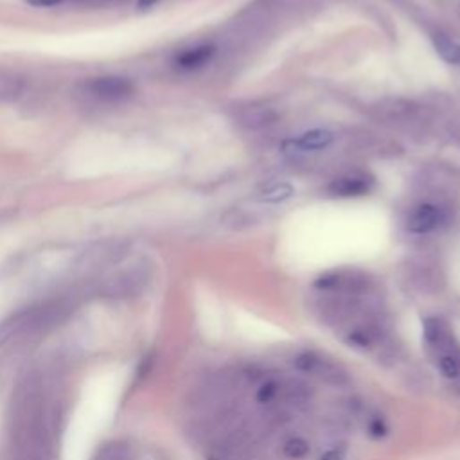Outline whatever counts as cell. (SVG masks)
Wrapping results in <instances>:
<instances>
[{
  "instance_id": "cell-1",
  "label": "cell",
  "mask_w": 460,
  "mask_h": 460,
  "mask_svg": "<svg viewBox=\"0 0 460 460\" xmlns=\"http://www.w3.org/2000/svg\"><path fill=\"white\" fill-rule=\"evenodd\" d=\"M65 302H45L13 314L0 325V345L11 341L13 338L36 332L41 327L59 320L65 314Z\"/></svg>"
},
{
  "instance_id": "cell-2",
  "label": "cell",
  "mask_w": 460,
  "mask_h": 460,
  "mask_svg": "<svg viewBox=\"0 0 460 460\" xmlns=\"http://www.w3.org/2000/svg\"><path fill=\"white\" fill-rule=\"evenodd\" d=\"M133 83L128 77L120 75H102L93 77L86 83V92L104 102H119L128 99L133 93Z\"/></svg>"
},
{
  "instance_id": "cell-3",
  "label": "cell",
  "mask_w": 460,
  "mask_h": 460,
  "mask_svg": "<svg viewBox=\"0 0 460 460\" xmlns=\"http://www.w3.org/2000/svg\"><path fill=\"white\" fill-rule=\"evenodd\" d=\"M444 221V210L433 203H422L411 210L406 221V228L411 234H428L440 226Z\"/></svg>"
},
{
  "instance_id": "cell-4",
  "label": "cell",
  "mask_w": 460,
  "mask_h": 460,
  "mask_svg": "<svg viewBox=\"0 0 460 460\" xmlns=\"http://www.w3.org/2000/svg\"><path fill=\"white\" fill-rule=\"evenodd\" d=\"M422 331H424L426 343L438 352H447V350L458 347L449 327L438 318H433V316L426 318L422 323Z\"/></svg>"
},
{
  "instance_id": "cell-5",
  "label": "cell",
  "mask_w": 460,
  "mask_h": 460,
  "mask_svg": "<svg viewBox=\"0 0 460 460\" xmlns=\"http://www.w3.org/2000/svg\"><path fill=\"white\" fill-rule=\"evenodd\" d=\"M372 180L367 174H345L334 178L329 185V192L334 196H363L370 190Z\"/></svg>"
},
{
  "instance_id": "cell-6",
  "label": "cell",
  "mask_w": 460,
  "mask_h": 460,
  "mask_svg": "<svg viewBox=\"0 0 460 460\" xmlns=\"http://www.w3.org/2000/svg\"><path fill=\"white\" fill-rule=\"evenodd\" d=\"M277 120V111L270 106H248L237 113V122L246 129H261Z\"/></svg>"
},
{
  "instance_id": "cell-7",
  "label": "cell",
  "mask_w": 460,
  "mask_h": 460,
  "mask_svg": "<svg viewBox=\"0 0 460 460\" xmlns=\"http://www.w3.org/2000/svg\"><path fill=\"white\" fill-rule=\"evenodd\" d=\"M279 397H282V401L286 404L302 406V404L309 402V399L313 397V390L302 379H289L284 385H280V395Z\"/></svg>"
},
{
  "instance_id": "cell-8",
  "label": "cell",
  "mask_w": 460,
  "mask_h": 460,
  "mask_svg": "<svg viewBox=\"0 0 460 460\" xmlns=\"http://www.w3.org/2000/svg\"><path fill=\"white\" fill-rule=\"evenodd\" d=\"M377 111L381 113V117L392 120V122H408L415 117V106L408 101H401V99H392L386 102H381Z\"/></svg>"
},
{
  "instance_id": "cell-9",
  "label": "cell",
  "mask_w": 460,
  "mask_h": 460,
  "mask_svg": "<svg viewBox=\"0 0 460 460\" xmlns=\"http://www.w3.org/2000/svg\"><path fill=\"white\" fill-rule=\"evenodd\" d=\"M214 52H216V49L212 45H198V47L187 49L181 54H178L176 65L180 68H187V70L198 68V66L205 65L214 56Z\"/></svg>"
},
{
  "instance_id": "cell-10",
  "label": "cell",
  "mask_w": 460,
  "mask_h": 460,
  "mask_svg": "<svg viewBox=\"0 0 460 460\" xmlns=\"http://www.w3.org/2000/svg\"><path fill=\"white\" fill-rule=\"evenodd\" d=\"M431 41H433V47H435L437 54L444 61H447L451 65H460V43H456L455 40H451L444 32H435L431 36Z\"/></svg>"
},
{
  "instance_id": "cell-11",
  "label": "cell",
  "mask_w": 460,
  "mask_h": 460,
  "mask_svg": "<svg viewBox=\"0 0 460 460\" xmlns=\"http://www.w3.org/2000/svg\"><path fill=\"white\" fill-rule=\"evenodd\" d=\"M23 88H25V83L22 77H18L16 74L0 70V101L2 102L16 101L18 97H22Z\"/></svg>"
},
{
  "instance_id": "cell-12",
  "label": "cell",
  "mask_w": 460,
  "mask_h": 460,
  "mask_svg": "<svg viewBox=\"0 0 460 460\" xmlns=\"http://www.w3.org/2000/svg\"><path fill=\"white\" fill-rule=\"evenodd\" d=\"M313 374H316L322 381H325L329 385H334V386H341V385H345L349 381V376H347V372L343 368H340L338 365H334V363H331V361H327L323 358H320V361H318V365H316Z\"/></svg>"
},
{
  "instance_id": "cell-13",
  "label": "cell",
  "mask_w": 460,
  "mask_h": 460,
  "mask_svg": "<svg viewBox=\"0 0 460 460\" xmlns=\"http://www.w3.org/2000/svg\"><path fill=\"white\" fill-rule=\"evenodd\" d=\"M334 135L329 129H311L298 137V146L304 151H318L332 142Z\"/></svg>"
},
{
  "instance_id": "cell-14",
  "label": "cell",
  "mask_w": 460,
  "mask_h": 460,
  "mask_svg": "<svg viewBox=\"0 0 460 460\" xmlns=\"http://www.w3.org/2000/svg\"><path fill=\"white\" fill-rule=\"evenodd\" d=\"M438 368L449 379L460 377V345L447 352H440Z\"/></svg>"
},
{
  "instance_id": "cell-15",
  "label": "cell",
  "mask_w": 460,
  "mask_h": 460,
  "mask_svg": "<svg viewBox=\"0 0 460 460\" xmlns=\"http://www.w3.org/2000/svg\"><path fill=\"white\" fill-rule=\"evenodd\" d=\"M307 453H309V444L300 437H293L282 444V455L289 460H300Z\"/></svg>"
},
{
  "instance_id": "cell-16",
  "label": "cell",
  "mask_w": 460,
  "mask_h": 460,
  "mask_svg": "<svg viewBox=\"0 0 460 460\" xmlns=\"http://www.w3.org/2000/svg\"><path fill=\"white\" fill-rule=\"evenodd\" d=\"M291 194H293V187L289 183H279V185H273V187L266 189L262 192L261 199L268 201V203H279V201L288 199Z\"/></svg>"
},
{
  "instance_id": "cell-17",
  "label": "cell",
  "mask_w": 460,
  "mask_h": 460,
  "mask_svg": "<svg viewBox=\"0 0 460 460\" xmlns=\"http://www.w3.org/2000/svg\"><path fill=\"white\" fill-rule=\"evenodd\" d=\"M279 395H280V385L277 381H266L257 390V401L262 404L275 402L279 399Z\"/></svg>"
},
{
  "instance_id": "cell-18",
  "label": "cell",
  "mask_w": 460,
  "mask_h": 460,
  "mask_svg": "<svg viewBox=\"0 0 460 460\" xmlns=\"http://www.w3.org/2000/svg\"><path fill=\"white\" fill-rule=\"evenodd\" d=\"M320 361V356L314 354V352H302L295 358V367L300 370V372H314L316 365Z\"/></svg>"
},
{
  "instance_id": "cell-19",
  "label": "cell",
  "mask_w": 460,
  "mask_h": 460,
  "mask_svg": "<svg viewBox=\"0 0 460 460\" xmlns=\"http://www.w3.org/2000/svg\"><path fill=\"white\" fill-rule=\"evenodd\" d=\"M368 431H370V435H374V437H383V435L386 433V424H385V420H383V419H374V420H370Z\"/></svg>"
},
{
  "instance_id": "cell-20",
  "label": "cell",
  "mask_w": 460,
  "mask_h": 460,
  "mask_svg": "<svg viewBox=\"0 0 460 460\" xmlns=\"http://www.w3.org/2000/svg\"><path fill=\"white\" fill-rule=\"evenodd\" d=\"M320 460H343V449H338V447H332L329 451H325Z\"/></svg>"
},
{
  "instance_id": "cell-21",
  "label": "cell",
  "mask_w": 460,
  "mask_h": 460,
  "mask_svg": "<svg viewBox=\"0 0 460 460\" xmlns=\"http://www.w3.org/2000/svg\"><path fill=\"white\" fill-rule=\"evenodd\" d=\"M27 2L34 7H52V5H58L61 0H27Z\"/></svg>"
},
{
  "instance_id": "cell-22",
  "label": "cell",
  "mask_w": 460,
  "mask_h": 460,
  "mask_svg": "<svg viewBox=\"0 0 460 460\" xmlns=\"http://www.w3.org/2000/svg\"><path fill=\"white\" fill-rule=\"evenodd\" d=\"M207 460H226V458H223L221 455H217V453L214 451V453H210V455L207 456Z\"/></svg>"
}]
</instances>
